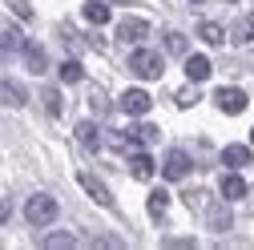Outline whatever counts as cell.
<instances>
[{"label": "cell", "mask_w": 254, "mask_h": 250, "mask_svg": "<svg viewBox=\"0 0 254 250\" xmlns=\"http://www.w3.org/2000/svg\"><path fill=\"white\" fill-rule=\"evenodd\" d=\"M24 218L33 226H49L53 218H57V198L53 194H33V198L24 202Z\"/></svg>", "instance_id": "cell-1"}, {"label": "cell", "mask_w": 254, "mask_h": 250, "mask_svg": "<svg viewBox=\"0 0 254 250\" xmlns=\"http://www.w3.org/2000/svg\"><path fill=\"white\" fill-rule=\"evenodd\" d=\"M129 69H133L137 77H145V81H157V77H162V69H166V61L157 57L153 49H137V53L129 57Z\"/></svg>", "instance_id": "cell-2"}, {"label": "cell", "mask_w": 254, "mask_h": 250, "mask_svg": "<svg viewBox=\"0 0 254 250\" xmlns=\"http://www.w3.org/2000/svg\"><path fill=\"white\" fill-rule=\"evenodd\" d=\"M149 37V20H141V16H125L121 24H117V41L121 45H137V41H145Z\"/></svg>", "instance_id": "cell-3"}, {"label": "cell", "mask_w": 254, "mask_h": 250, "mask_svg": "<svg viewBox=\"0 0 254 250\" xmlns=\"http://www.w3.org/2000/svg\"><path fill=\"white\" fill-rule=\"evenodd\" d=\"M214 101H218L222 113H242V109H246V93L234 89V85H226V89H218V93H214Z\"/></svg>", "instance_id": "cell-4"}, {"label": "cell", "mask_w": 254, "mask_h": 250, "mask_svg": "<svg viewBox=\"0 0 254 250\" xmlns=\"http://www.w3.org/2000/svg\"><path fill=\"white\" fill-rule=\"evenodd\" d=\"M149 93L145 89H129V93H121V109L129 113V117H141V113H149Z\"/></svg>", "instance_id": "cell-5"}, {"label": "cell", "mask_w": 254, "mask_h": 250, "mask_svg": "<svg viewBox=\"0 0 254 250\" xmlns=\"http://www.w3.org/2000/svg\"><path fill=\"white\" fill-rule=\"evenodd\" d=\"M77 182L85 186V194H89L93 202H97V206H113V194L101 186V178H93V174H77Z\"/></svg>", "instance_id": "cell-6"}, {"label": "cell", "mask_w": 254, "mask_h": 250, "mask_svg": "<svg viewBox=\"0 0 254 250\" xmlns=\"http://www.w3.org/2000/svg\"><path fill=\"white\" fill-rule=\"evenodd\" d=\"M162 174H166L170 182H182V178L190 174V158H186V153H182V149H174V153H170V158H166V170H162Z\"/></svg>", "instance_id": "cell-7"}, {"label": "cell", "mask_w": 254, "mask_h": 250, "mask_svg": "<svg viewBox=\"0 0 254 250\" xmlns=\"http://www.w3.org/2000/svg\"><path fill=\"white\" fill-rule=\"evenodd\" d=\"M222 198H226V202H242L246 198V182L238 174H226V178H222Z\"/></svg>", "instance_id": "cell-8"}, {"label": "cell", "mask_w": 254, "mask_h": 250, "mask_svg": "<svg viewBox=\"0 0 254 250\" xmlns=\"http://www.w3.org/2000/svg\"><path fill=\"white\" fill-rule=\"evenodd\" d=\"M210 69H214L210 57H186V77H190V81H206Z\"/></svg>", "instance_id": "cell-9"}, {"label": "cell", "mask_w": 254, "mask_h": 250, "mask_svg": "<svg viewBox=\"0 0 254 250\" xmlns=\"http://www.w3.org/2000/svg\"><path fill=\"white\" fill-rule=\"evenodd\" d=\"M222 162H226L230 170H242V166H250V149L246 145H226L222 149Z\"/></svg>", "instance_id": "cell-10"}, {"label": "cell", "mask_w": 254, "mask_h": 250, "mask_svg": "<svg viewBox=\"0 0 254 250\" xmlns=\"http://www.w3.org/2000/svg\"><path fill=\"white\" fill-rule=\"evenodd\" d=\"M129 174L137 178V182H145V178H153V158H149V153H133V162H129Z\"/></svg>", "instance_id": "cell-11"}, {"label": "cell", "mask_w": 254, "mask_h": 250, "mask_svg": "<svg viewBox=\"0 0 254 250\" xmlns=\"http://www.w3.org/2000/svg\"><path fill=\"white\" fill-rule=\"evenodd\" d=\"M77 141H81L85 149H101V133H97V125H93V121H81V125H77Z\"/></svg>", "instance_id": "cell-12"}, {"label": "cell", "mask_w": 254, "mask_h": 250, "mask_svg": "<svg viewBox=\"0 0 254 250\" xmlns=\"http://www.w3.org/2000/svg\"><path fill=\"white\" fill-rule=\"evenodd\" d=\"M24 61H28V69H33V73H45L49 69V57H45L41 45H24Z\"/></svg>", "instance_id": "cell-13"}, {"label": "cell", "mask_w": 254, "mask_h": 250, "mask_svg": "<svg viewBox=\"0 0 254 250\" xmlns=\"http://www.w3.org/2000/svg\"><path fill=\"white\" fill-rule=\"evenodd\" d=\"M81 16H85L89 24H105V20H109V4H101V0H89V4L81 8Z\"/></svg>", "instance_id": "cell-14"}, {"label": "cell", "mask_w": 254, "mask_h": 250, "mask_svg": "<svg viewBox=\"0 0 254 250\" xmlns=\"http://www.w3.org/2000/svg\"><path fill=\"white\" fill-rule=\"evenodd\" d=\"M206 226H210V230H230V210L210 206V210H206Z\"/></svg>", "instance_id": "cell-15"}, {"label": "cell", "mask_w": 254, "mask_h": 250, "mask_svg": "<svg viewBox=\"0 0 254 250\" xmlns=\"http://www.w3.org/2000/svg\"><path fill=\"white\" fill-rule=\"evenodd\" d=\"M166 206H170V194L166 190H153L149 194V218H153V222H162V218H166Z\"/></svg>", "instance_id": "cell-16"}, {"label": "cell", "mask_w": 254, "mask_h": 250, "mask_svg": "<svg viewBox=\"0 0 254 250\" xmlns=\"http://www.w3.org/2000/svg\"><path fill=\"white\" fill-rule=\"evenodd\" d=\"M198 37H202L206 45H222V41H226L222 24H214V20H202V24H198Z\"/></svg>", "instance_id": "cell-17"}, {"label": "cell", "mask_w": 254, "mask_h": 250, "mask_svg": "<svg viewBox=\"0 0 254 250\" xmlns=\"http://www.w3.org/2000/svg\"><path fill=\"white\" fill-rule=\"evenodd\" d=\"M0 101H8V105H24L28 97H24V89H20V85H12V81H0Z\"/></svg>", "instance_id": "cell-18"}, {"label": "cell", "mask_w": 254, "mask_h": 250, "mask_svg": "<svg viewBox=\"0 0 254 250\" xmlns=\"http://www.w3.org/2000/svg\"><path fill=\"white\" fill-rule=\"evenodd\" d=\"M250 37H254V16H246V20L234 24V41H238V45H246Z\"/></svg>", "instance_id": "cell-19"}, {"label": "cell", "mask_w": 254, "mask_h": 250, "mask_svg": "<svg viewBox=\"0 0 254 250\" xmlns=\"http://www.w3.org/2000/svg\"><path fill=\"white\" fill-rule=\"evenodd\" d=\"M81 77H85V69L77 65V61H65V65H61V81L73 85V81H81Z\"/></svg>", "instance_id": "cell-20"}, {"label": "cell", "mask_w": 254, "mask_h": 250, "mask_svg": "<svg viewBox=\"0 0 254 250\" xmlns=\"http://www.w3.org/2000/svg\"><path fill=\"white\" fill-rule=\"evenodd\" d=\"M166 49H170L174 57H186V37H182V33H166Z\"/></svg>", "instance_id": "cell-21"}, {"label": "cell", "mask_w": 254, "mask_h": 250, "mask_svg": "<svg viewBox=\"0 0 254 250\" xmlns=\"http://www.w3.org/2000/svg\"><path fill=\"white\" fill-rule=\"evenodd\" d=\"M41 101H45V109H49L53 117L61 113V93H57V89H45V93H41Z\"/></svg>", "instance_id": "cell-22"}, {"label": "cell", "mask_w": 254, "mask_h": 250, "mask_svg": "<svg viewBox=\"0 0 254 250\" xmlns=\"http://www.w3.org/2000/svg\"><path fill=\"white\" fill-rule=\"evenodd\" d=\"M174 101H178L182 109H190V105L198 101V89H178V97H174Z\"/></svg>", "instance_id": "cell-23"}, {"label": "cell", "mask_w": 254, "mask_h": 250, "mask_svg": "<svg viewBox=\"0 0 254 250\" xmlns=\"http://www.w3.org/2000/svg\"><path fill=\"white\" fill-rule=\"evenodd\" d=\"M133 137H137V141H157V125H137Z\"/></svg>", "instance_id": "cell-24"}, {"label": "cell", "mask_w": 254, "mask_h": 250, "mask_svg": "<svg viewBox=\"0 0 254 250\" xmlns=\"http://www.w3.org/2000/svg\"><path fill=\"white\" fill-rule=\"evenodd\" d=\"M73 242H77L73 234H49V238H45V246H49V250H53V246H73Z\"/></svg>", "instance_id": "cell-25"}, {"label": "cell", "mask_w": 254, "mask_h": 250, "mask_svg": "<svg viewBox=\"0 0 254 250\" xmlns=\"http://www.w3.org/2000/svg\"><path fill=\"white\" fill-rule=\"evenodd\" d=\"M12 45H16V37H0V61L12 57Z\"/></svg>", "instance_id": "cell-26"}, {"label": "cell", "mask_w": 254, "mask_h": 250, "mask_svg": "<svg viewBox=\"0 0 254 250\" xmlns=\"http://www.w3.org/2000/svg\"><path fill=\"white\" fill-rule=\"evenodd\" d=\"M12 8H16V16H24V20H28V16H33V4H28V0H16V4H12Z\"/></svg>", "instance_id": "cell-27"}, {"label": "cell", "mask_w": 254, "mask_h": 250, "mask_svg": "<svg viewBox=\"0 0 254 250\" xmlns=\"http://www.w3.org/2000/svg\"><path fill=\"white\" fill-rule=\"evenodd\" d=\"M8 214H12V206H8V202H0V226L8 222Z\"/></svg>", "instance_id": "cell-28"}, {"label": "cell", "mask_w": 254, "mask_h": 250, "mask_svg": "<svg viewBox=\"0 0 254 250\" xmlns=\"http://www.w3.org/2000/svg\"><path fill=\"white\" fill-rule=\"evenodd\" d=\"M194 4H202V0H194Z\"/></svg>", "instance_id": "cell-29"}, {"label": "cell", "mask_w": 254, "mask_h": 250, "mask_svg": "<svg viewBox=\"0 0 254 250\" xmlns=\"http://www.w3.org/2000/svg\"><path fill=\"white\" fill-rule=\"evenodd\" d=\"M250 141H254V133H250Z\"/></svg>", "instance_id": "cell-30"}]
</instances>
